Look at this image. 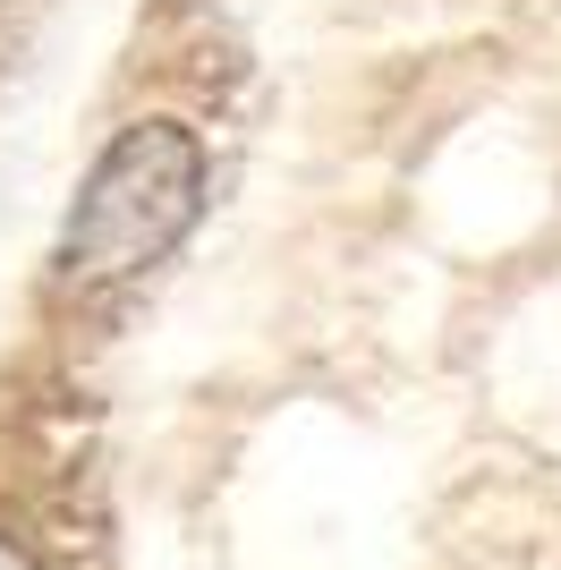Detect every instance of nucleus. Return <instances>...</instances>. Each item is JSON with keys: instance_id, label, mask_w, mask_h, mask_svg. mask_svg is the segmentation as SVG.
<instances>
[{"instance_id": "f257e3e1", "label": "nucleus", "mask_w": 561, "mask_h": 570, "mask_svg": "<svg viewBox=\"0 0 561 570\" xmlns=\"http://www.w3.org/2000/svg\"><path fill=\"white\" fill-rule=\"evenodd\" d=\"M205 214V145L179 119H137L94 154L86 188L60 222V282L69 289H119L154 273Z\"/></svg>"}, {"instance_id": "f03ea898", "label": "nucleus", "mask_w": 561, "mask_h": 570, "mask_svg": "<svg viewBox=\"0 0 561 570\" xmlns=\"http://www.w3.org/2000/svg\"><path fill=\"white\" fill-rule=\"evenodd\" d=\"M0 570H43V562H35V546H18V537H0Z\"/></svg>"}]
</instances>
